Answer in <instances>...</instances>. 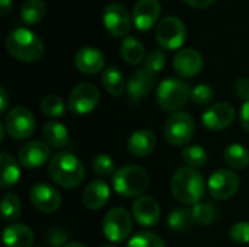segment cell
Wrapping results in <instances>:
<instances>
[{
    "label": "cell",
    "mask_w": 249,
    "mask_h": 247,
    "mask_svg": "<svg viewBox=\"0 0 249 247\" xmlns=\"http://www.w3.org/2000/svg\"><path fill=\"white\" fill-rule=\"evenodd\" d=\"M114 191L125 198L139 197L149 186V175L140 166H123L112 176Z\"/></svg>",
    "instance_id": "277c9868"
},
{
    "label": "cell",
    "mask_w": 249,
    "mask_h": 247,
    "mask_svg": "<svg viewBox=\"0 0 249 247\" xmlns=\"http://www.w3.org/2000/svg\"><path fill=\"white\" fill-rule=\"evenodd\" d=\"M134 220L144 227L155 226L160 218V207L152 197H140L133 204Z\"/></svg>",
    "instance_id": "ffe728a7"
},
{
    "label": "cell",
    "mask_w": 249,
    "mask_h": 247,
    "mask_svg": "<svg viewBox=\"0 0 249 247\" xmlns=\"http://www.w3.org/2000/svg\"><path fill=\"white\" fill-rule=\"evenodd\" d=\"M131 217L125 208H112L108 211L102 221L104 236L112 243H121L128 239L131 233Z\"/></svg>",
    "instance_id": "52a82bcc"
},
{
    "label": "cell",
    "mask_w": 249,
    "mask_h": 247,
    "mask_svg": "<svg viewBox=\"0 0 249 247\" xmlns=\"http://www.w3.org/2000/svg\"><path fill=\"white\" fill-rule=\"evenodd\" d=\"M182 160L187 163L188 167L197 169L206 166L209 157L203 147L200 146H188L182 150Z\"/></svg>",
    "instance_id": "4dcf8cb0"
},
{
    "label": "cell",
    "mask_w": 249,
    "mask_h": 247,
    "mask_svg": "<svg viewBox=\"0 0 249 247\" xmlns=\"http://www.w3.org/2000/svg\"><path fill=\"white\" fill-rule=\"evenodd\" d=\"M184 1L194 9H206L209 6H212L216 0H184Z\"/></svg>",
    "instance_id": "7bdbcfd3"
},
{
    "label": "cell",
    "mask_w": 249,
    "mask_h": 247,
    "mask_svg": "<svg viewBox=\"0 0 249 247\" xmlns=\"http://www.w3.org/2000/svg\"><path fill=\"white\" fill-rule=\"evenodd\" d=\"M174 68L181 77H194L203 68V57L194 48H184L177 52Z\"/></svg>",
    "instance_id": "d6986e66"
},
{
    "label": "cell",
    "mask_w": 249,
    "mask_h": 247,
    "mask_svg": "<svg viewBox=\"0 0 249 247\" xmlns=\"http://www.w3.org/2000/svg\"><path fill=\"white\" fill-rule=\"evenodd\" d=\"M156 147V135L150 130H137L127 141L128 151L136 157H146L153 153Z\"/></svg>",
    "instance_id": "44dd1931"
},
{
    "label": "cell",
    "mask_w": 249,
    "mask_h": 247,
    "mask_svg": "<svg viewBox=\"0 0 249 247\" xmlns=\"http://www.w3.org/2000/svg\"><path fill=\"white\" fill-rule=\"evenodd\" d=\"M236 95L245 100V102H249V79L248 77H239L238 82H236Z\"/></svg>",
    "instance_id": "60d3db41"
},
{
    "label": "cell",
    "mask_w": 249,
    "mask_h": 247,
    "mask_svg": "<svg viewBox=\"0 0 249 247\" xmlns=\"http://www.w3.org/2000/svg\"><path fill=\"white\" fill-rule=\"evenodd\" d=\"M32 247H44V246H32Z\"/></svg>",
    "instance_id": "c3c4849f"
},
{
    "label": "cell",
    "mask_w": 249,
    "mask_h": 247,
    "mask_svg": "<svg viewBox=\"0 0 249 247\" xmlns=\"http://www.w3.org/2000/svg\"><path fill=\"white\" fill-rule=\"evenodd\" d=\"M50 159L48 144L44 141H29L23 147H20L18 153L19 165L26 169H36L47 163Z\"/></svg>",
    "instance_id": "2e32d148"
},
{
    "label": "cell",
    "mask_w": 249,
    "mask_h": 247,
    "mask_svg": "<svg viewBox=\"0 0 249 247\" xmlns=\"http://www.w3.org/2000/svg\"><path fill=\"white\" fill-rule=\"evenodd\" d=\"M231 239L239 245L249 243V221H239L231 227Z\"/></svg>",
    "instance_id": "f35d334b"
},
{
    "label": "cell",
    "mask_w": 249,
    "mask_h": 247,
    "mask_svg": "<svg viewBox=\"0 0 249 247\" xmlns=\"http://www.w3.org/2000/svg\"><path fill=\"white\" fill-rule=\"evenodd\" d=\"M121 57L125 63L131 64V66H137L143 61L144 58V47L143 44L134 38V36H127L123 42H121Z\"/></svg>",
    "instance_id": "4316f807"
},
{
    "label": "cell",
    "mask_w": 249,
    "mask_h": 247,
    "mask_svg": "<svg viewBox=\"0 0 249 247\" xmlns=\"http://www.w3.org/2000/svg\"><path fill=\"white\" fill-rule=\"evenodd\" d=\"M67 231L61 227H53L48 230L45 240L51 247H63L67 246Z\"/></svg>",
    "instance_id": "ab89813d"
},
{
    "label": "cell",
    "mask_w": 249,
    "mask_h": 247,
    "mask_svg": "<svg viewBox=\"0 0 249 247\" xmlns=\"http://www.w3.org/2000/svg\"><path fill=\"white\" fill-rule=\"evenodd\" d=\"M241 122L245 131L249 132V102H245L241 108Z\"/></svg>",
    "instance_id": "b9f144b4"
},
{
    "label": "cell",
    "mask_w": 249,
    "mask_h": 247,
    "mask_svg": "<svg viewBox=\"0 0 249 247\" xmlns=\"http://www.w3.org/2000/svg\"><path fill=\"white\" fill-rule=\"evenodd\" d=\"M6 48L13 58L23 63L38 61L45 52V45L42 39L26 28L13 29L7 35Z\"/></svg>",
    "instance_id": "3957f363"
},
{
    "label": "cell",
    "mask_w": 249,
    "mask_h": 247,
    "mask_svg": "<svg viewBox=\"0 0 249 247\" xmlns=\"http://www.w3.org/2000/svg\"><path fill=\"white\" fill-rule=\"evenodd\" d=\"M223 157L228 166H231L232 169L242 170L249 166V150L241 144H231L225 150Z\"/></svg>",
    "instance_id": "f546056e"
},
{
    "label": "cell",
    "mask_w": 249,
    "mask_h": 247,
    "mask_svg": "<svg viewBox=\"0 0 249 247\" xmlns=\"http://www.w3.org/2000/svg\"><path fill=\"white\" fill-rule=\"evenodd\" d=\"M48 175L58 186L74 189L85 181V167L73 153L60 151L51 157L48 163Z\"/></svg>",
    "instance_id": "7a4b0ae2"
},
{
    "label": "cell",
    "mask_w": 249,
    "mask_h": 247,
    "mask_svg": "<svg viewBox=\"0 0 249 247\" xmlns=\"http://www.w3.org/2000/svg\"><path fill=\"white\" fill-rule=\"evenodd\" d=\"M127 247H166L165 242L155 233H149V231H142L134 234Z\"/></svg>",
    "instance_id": "d590c367"
},
{
    "label": "cell",
    "mask_w": 249,
    "mask_h": 247,
    "mask_svg": "<svg viewBox=\"0 0 249 247\" xmlns=\"http://www.w3.org/2000/svg\"><path fill=\"white\" fill-rule=\"evenodd\" d=\"M194 223L196 220L193 215V210H187V208H177L168 217V226L175 233L188 231Z\"/></svg>",
    "instance_id": "83f0119b"
},
{
    "label": "cell",
    "mask_w": 249,
    "mask_h": 247,
    "mask_svg": "<svg viewBox=\"0 0 249 247\" xmlns=\"http://www.w3.org/2000/svg\"><path fill=\"white\" fill-rule=\"evenodd\" d=\"M155 84V74L147 68H139L131 73L127 83V102L137 106L152 90Z\"/></svg>",
    "instance_id": "4fadbf2b"
},
{
    "label": "cell",
    "mask_w": 249,
    "mask_h": 247,
    "mask_svg": "<svg viewBox=\"0 0 249 247\" xmlns=\"http://www.w3.org/2000/svg\"><path fill=\"white\" fill-rule=\"evenodd\" d=\"M193 215H194L196 223H198L201 226H210L217 218V208L212 204L200 202V204L194 205Z\"/></svg>",
    "instance_id": "836d02e7"
},
{
    "label": "cell",
    "mask_w": 249,
    "mask_h": 247,
    "mask_svg": "<svg viewBox=\"0 0 249 247\" xmlns=\"http://www.w3.org/2000/svg\"><path fill=\"white\" fill-rule=\"evenodd\" d=\"M165 64H166V57H165L163 51H160V49L150 51L144 60V68H147L153 74L159 73L165 67Z\"/></svg>",
    "instance_id": "74e56055"
},
{
    "label": "cell",
    "mask_w": 249,
    "mask_h": 247,
    "mask_svg": "<svg viewBox=\"0 0 249 247\" xmlns=\"http://www.w3.org/2000/svg\"><path fill=\"white\" fill-rule=\"evenodd\" d=\"M32 205L45 214H54L61 207V197L58 191L47 183H36L29 192Z\"/></svg>",
    "instance_id": "5bb4252c"
},
{
    "label": "cell",
    "mask_w": 249,
    "mask_h": 247,
    "mask_svg": "<svg viewBox=\"0 0 249 247\" xmlns=\"http://www.w3.org/2000/svg\"><path fill=\"white\" fill-rule=\"evenodd\" d=\"M74 66L80 73L96 74L105 68V55L93 47H83L74 55Z\"/></svg>",
    "instance_id": "ac0fdd59"
},
{
    "label": "cell",
    "mask_w": 249,
    "mask_h": 247,
    "mask_svg": "<svg viewBox=\"0 0 249 247\" xmlns=\"http://www.w3.org/2000/svg\"><path fill=\"white\" fill-rule=\"evenodd\" d=\"M109 188L105 182L102 181H95V182H90L85 191H83V204L86 208L89 210H101L107 205L108 199H109Z\"/></svg>",
    "instance_id": "7402d4cb"
},
{
    "label": "cell",
    "mask_w": 249,
    "mask_h": 247,
    "mask_svg": "<svg viewBox=\"0 0 249 247\" xmlns=\"http://www.w3.org/2000/svg\"><path fill=\"white\" fill-rule=\"evenodd\" d=\"M102 84L111 96H121L127 90L125 80L117 67H108L102 73Z\"/></svg>",
    "instance_id": "484cf974"
},
{
    "label": "cell",
    "mask_w": 249,
    "mask_h": 247,
    "mask_svg": "<svg viewBox=\"0 0 249 247\" xmlns=\"http://www.w3.org/2000/svg\"><path fill=\"white\" fill-rule=\"evenodd\" d=\"M239 185H241L239 176L233 170H228V169H220L214 172L207 182L210 195L214 199H222V201L232 198L238 192Z\"/></svg>",
    "instance_id": "7c38bea8"
},
{
    "label": "cell",
    "mask_w": 249,
    "mask_h": 247,
    "mask_svg": "<svg viewBox=\"0 0 249 247\" xmlns=\"http://www.w3.org/2000/svg\"><path fill=\"white\" fill-rule=\"evenodd\" d=\"M214 90L209 84H197L191 90V100L197 105H207L213 100Z\"/></svg>",
    "instance_id": "8d00e7d4"
},
{
    "label": "cell",
    "mask_w": 249,
    "mask_h": 247,
    "mask_svg": "<svg viewBox=\"0 0 249 247\" xmlns=\"http://www.w3.org/2000/svg\"><path fill=\"white\" fill-rule=\"evenodd\" d=\"M34 233L25 224H10L3 231V245L6 247H32Z\"/></svg>",
    "instance_id": "603a6c76"
},
{
    "label": "cell",
    "mask_w": 249,
    "mask_h": 247,
    "mask_svg": "<svg viewBox=\"0 0 249 247\" xmlns=\"http://www.w3.org/2000/svg\"><path fill=\"white\" fill-rule=\"evenodd\" d=\"M9 106V95L4 87H0V114H4Z\"/></svg>",
    "instance_id": "ee69618b"
},
{
    "label": "cell",
    "mask_w": 249,
    "mask_h": 247,
    "mask_svg": "<svg viewBox=\"0 0 249 247\" xmlns=\"http://www.w3.org/2000/svg\"><path fill=\"white\" fill-rule=\"evenodd\" d=\"M99 247H118V246H115V245H102V246H99Z\"/></svg>",
    "instance_id": "7dc6e473"
},
{
    "label": "cell",
    "mask_w": 249,
    "mask_h": 247,
    "mask_svg": "<svg viewBox=\"0 0 249 247\" xmlns=\"http://www.w3.org/2000/svg\"><path fill=\"white\" fill-rule=\"evenodd\" d=\"M20 210H22V204L20 199L18 198V195L9 192L3 197L1 199V214L6 223L9 221H15L19 215H20Z\"/></svg>",
    "instance_id": "1f68e13d"
},
{
    "label": "cell",
    "mask_w": 249,
    "mask_h": 247,
    "mask_svg": "<svg viewBox=\"0 0 249 247\" xmlns=\"http://www.w3.org/2000/svg\"><path fill=\"white\" fill-rule=\"evenodd\" d=\"M235 119V109L228 102H220L210 106L203 114V125L210 131H222Z\"/></svg>",
    "instance_id": "9a60e30c"
},
{
    "label": "cell",
    "mask_w": 249,
    "mask_h": 247,
    "mask_svg": "<svg viewBox=\"0 0 249 247\" xmlns=\"http://www.w3.org/2000/svg\"><path fill=\"white\" fill-rule=\"evenodd\" d=\"M47 13L45 3L42 0H26L20 7V17L26 25L39 23Z\"/></svg>",
    "instance_id": "f1b7e54d"
},
{
    "label": "cell",
    "mask_w": 249,
    "mask_h": 247,
    "mask_svg": "<svg viewBox=\"0 0 249 247\" xmlns=\"http://www.w3.org/2000/svg\"><path fill=\"white\" fill-rule=\"evenodd\" d=\"M156 99L162 111L175 114L187 105L188 99H191V90L184 80L166 79L159 84Z\"/></svg>",
    "instance_id": "5b68a950"
},
{
    "label": "cell",
    "mask_w": 249,
    "mask_h": 247,
    "mask_svg": "<svg viewBox=\"0 0 249 247\" xmlns=\"http://www.w3.org/2000/svg\"><path fill=\"white\" fill-rule=\"evenodd\" d=\"M42 137L48 146L55 148H61L69 144V131L57 121H50L42 127Z\"/></svg>",
    "instance_id": "cb8c5ba5"
},
{
    "label": "cell",
    "mask_w": 249,
    "mask_h": 247,
    "mask_svg": "<svg viewBox=\"0 0 249 247\" xmlns=\"http://www.w3.org/2000/svg\"><path fill=\"white\" fill-rule=\"evenodd\" d=\"M159 0H139L133 9V22L139 31H149L160 16Z\"/></svg>",
    "instance_id": "e0dca14e"
},
{
    "label": "cell",
    "mask_w": 249,
    "mask_h": 247,
    "mask_svg": "<svg viewBox=\"0 0 249 247\" xmlns=\"http://www.w3.org/2000/svg\"><path fill=\"white\" fill-rule=\"evenodd\" d=\"M187 38L185 23L177 16L163 17L156 28V41L158 44L169 51L178 49L184 45Z\"/></svg>",
    "instance_id": "8992f818"
},
{
    "label": "cell",
    "mask_w": 249,
    "mask_h": 247,
    "mask_svg": "<svg viewBox=\"0 0 249 247\" xmlns=\"http://www.w3.org/2000/svg\"><path fill=\"white\" fill-rule=\"evenodd\" d=\"M104 26L114 38H123L130 32L133 16L121 3H109L102 13Z\"/></svg>",
    "instance_id": "9c48e42d"
},
{
    "label": "cell",
    "mask_w": 249,
    "mask_h": 247,
    "mask_svg": "<svg viewBox=\"0 0 249 247\" xmlns=\"http://www.w3.org/2000/svg\"><path fill=\"white\" fill-rule=\"evenodd\" d=\"M13 1L12 0H0V16H7L12 12Z\"/></svg>",
    "instance_id": "f6af8a7d"
},
{
    "label": "cell",
    "mask_w": 249,
    "mask_h": 247,
    "mask_svg": "<svg viewBox=\"0 0 249 247\" xmlns=\"http://www.w3.org/2000/svg\"><path fill=\"white\" fill-rule=\"evenodd\" d=\"M92 170L101 176V178H107V176H114L115 170V163L112 160V157H109L105 153L96 154L92 159Z\"/></svg>",
    "instance_id": "e575fe53"
},
{
    "label": "cell",
    "mask_w": 249,
    "mask_h": 247,
    "mask_svg": "<svg viewBox=\"0 0 249 247\" xmlns=\"http://www.w3.org/2000/svg\"><path fill=\"white\" fill-rule=\"evenodd\" d=\"M64 247H86L85 245H82V243H69L67 246Z\"/></svg>",
    "instance_id": "bcb514c9"
},
{
    "label": "cell",
    "mask_w": 249,
    "mask_h": 247,
    "mask_svg": "<svg viewBox=\"0 0 249 247\" xmlns=\"http://www.w3.org/2000/svg\"><path fill=\"white\" fill-rule=\"evenodd\" d=\"M41 111L44 115H47L50 118H58V116L64 115L66 105L61 98H58L55 95H47L41 100Z\"/></svg>",
    "instance_id": "d6a6232c"
},
{
    "label": "cell",
    "mask_w": 249,
    "mask_h": 247,
    "mask_svg": "<svg viewBox=\"0 0 249 247\" xmlns=\"http://www.w3.org/2000/svg\"><path fill=\"white\" fill-rule=\"evenodd\" d=\"M196 124L190 114L175 112L171 115L165 124V138L169 144L175 147L185 146L194 135Z\"/></svg>",
    "instance_id": "ba28073f"
},
{
    "label": "cell",
    "mask_w": 249,
    "mask_h": 247,
    "mask_svg": "<svg viewBox=\"0 0 249 247\" xmlns=\"http://www.w3.org/2000/svg\"><path fill=\"white\" fill-rule=\"evenodd\" d=\"M99 99L101 93L95 84L80 83L69 95V108L76 115H86L98 106Z\"/></svg>",
    "instance_id": "8fae6325"
},
{
    "label": "cell",
    "mask_w": 249,
    "mask_h": 247,
    "mask_svg": "<svg viewBox=\"0 0 249 247\" xmlns=\"http://www.w3.org/2000/svg\"><path fill=\"white\" fill-rule=\"evenodd\" d=\"M3 125L9 135L15 140H25L34 134L35 119L29 109L23 106H16L6 114Z\"/></svg>",
    "instance_id": "30bf717a"
},
{
    "label": "cell",
    "mask_w": 249,
    "mask_h": 247,
    "mask_svg": "<svg viewBox=\"0 0 249 247\" xmlns=\"http://www.w3.org/2000/svg\"><path fill=\"white\" fill-rule=\"evenodd\" d=\"M0 169H1V176H0V185L3 189L10 188L15 185L19 178H20V167L18 162L9 154V153H1L0 156Z\"/></svg>",
    "instance_id": "d4e9b609"
},
{
    "label": "cell",
    "mask_w": 249,
    "mask_h": 247,
    "mask_svg": "<svg viewBox=\"0 0 249 247\" xmlns=\"http://www.w3.org/2000/svg\"><path fill=\"white\" fill-rule=\"evenodd\" d=\"M171 192L184 205H197L204 197L206 182L203 175L193 167L178 169L171 179Z\"/></svg>",
    "instance_id": "6da1fadb"
}]
</instances>
